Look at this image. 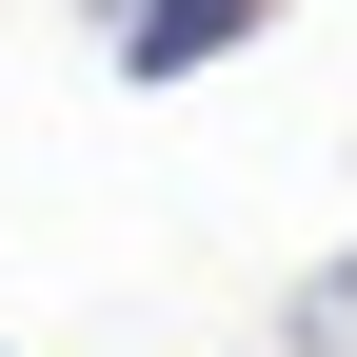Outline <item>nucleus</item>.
Returning <instances> with one entry per match:
<instances>
[{
  "label": "nucleus",
  "instance_id": "f257e3e1",
  "mask_svg": "<svg viewBox=\"0 0 357 357\" xmlns=\"http://www.w3.org/2000/svg\"><path fill=\"white\" fill-rule=\"evenodd\" d=\"M79 20H100V60L139 79V100H178V79H218L258 20H278V0H79Z\"/></svg>",
  "mask_w": 357,
  "mask_h": 357
},
{
  "label": "nucleus",
  "instance_id": "f03ea898",
  "mask_svg": "<svg viewBox=\"0 0 357 357\" xmlns=\"http://www.w3.org/2000/svg\"><path fill=\"white\" fill-rule=\"evenodd\" d=\"M298 357H357V258H318V278H298Z\"/></svg>",
  "mask_w": 357,
  "mask_h": 357
}]
</instances>
